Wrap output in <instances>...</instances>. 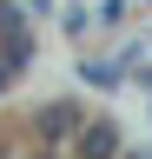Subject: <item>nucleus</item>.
<instances>
[{
	"instance_id": "nucleus-1",
	"label": "nucleus",
	"mask_w": 152,
	"mask_h": 159,
	"mask_svg": "<svg viewBox=\"0 0 152 159\" xmlns=\"http://www.w3.org/2000/svg\"><path fill=\"white\" fill-rule=\"evenodd\" d=\"M33 126H40V139L53 146V139H60V146H73V133L86 126V113H80V99H53V106L33 119Z\"/></svg>"
},
{
	"instance_id": "nucleus-2",
	"label": "nucleus",
	"mask_w": 152,
	"mask_h": 159,
	"mask_svg": "<svg viewBox=\"0 0 152 159\" xmlns=\"http://www.w3.org/2000/svg\"><path fill=\"white\" fill-rule=\"evenodd\" d=\"M73 152H93V159L119 152V126H112V119H86V126L73 133Z\"/></svg>"
},
{
	"instance_id": "nucleus-3",
	"label": "nucleus",
	"mask_w": 152,
	"mask_h": 159,
	"mask_svg": "<svg viewBox=\"0 0 152 159\" xmlns=\"http://www.w3.org/2000/svg\"><path fill=\"white\" fill-rule=\"evenodd\" d=\"M80 80H86V86H99V93H112V86L126 80V66H112V60H80Z\"/></svg>"
},
{
	"instance_id": "nucleus-4",
	"label": "nucleus",
	"mask_w": 152,
	"mask_h": 159,
	"mask_svg": "<svg viewBox=\"0 0 152 159\" xmlns=\"http://www.w3.org/2000/svg\"><path fill=\"white\" fill-rule=\"evenodd\" d=\"M20 33H33L27 27V7L20 0H0V40H20Z\"/></svg>"
},
{
	"instance_id": "nucleus-5",
	"label": "nucleus",
	"mask_w": 152,
	"mask_h": 159,
	"mask_svg": "<svg viewBox=\"0 0 152 159\" xmlns=\"http://www.w3.org/2000/svg\"><path fill=\"white\" fill-rule=\"evenodd\" d=\"M0 60H7L13 73H27V66H33V33H20V40H0Z\"/></svg>"
},
{
	"instance_id": "nucleus-6",
	"label": "nucleus",
	"mask_w": 152,
	"mask_h": 159,
	"mask_svg": "<svg viewBox=\"0 0 152 159\" xmlns=\"http://www.w3.org/2000/svg\"><path fill=\"white\" fill-rule=\"evenodd\" d=\"M53 7H60V0H27V13H53Z\"/></svg>"
},
{
	"instance_id": "nucleus-7",
	"label": "nucleus",
	"mask_w": 152,
	"mask_h": 159,
	"mask_svg": "<svg viewBox=\"0 0 152 159\" xmlns=\"http://www.w3.org/2000/svg\"><path fill=\"white\" fill-rule=\"evenodd\" d=\"M7 86H13V66H7V60H0V93H7Z\"/></svg>"
},
{
	"instance_id": "nucleus-8",
	"label": "nucleus",
	"mask_w": 152,
	"mask_h": 159,
	"mask_svg": "<svg viewBox=\"0 0 152 159\" xmlns=\"http://www.w3.org/2000/svg\"><path fill=\"white\" fill-rule=\"evenodd\" d=\"M139 7H152V0H139Z\"/></svg>"
}]
</instances>
